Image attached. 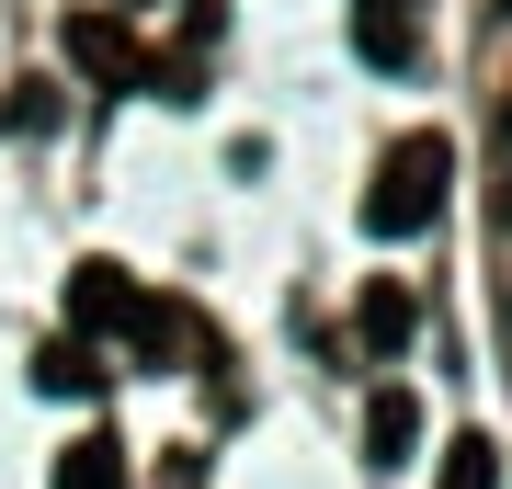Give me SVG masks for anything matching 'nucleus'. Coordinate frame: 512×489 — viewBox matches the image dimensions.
<instances>
[{
  "label": "nucleus",
  "mask_w": 512,
  "mask_h": 489,
  "mask_svg": "<svg viewBox=\"0 0 512 489\" xmlns=\"http://www.w3.org/2000/svg\"><path fill=\"white\" fill-rule=\"evenodd\" d=\"M444 182H456V148H444V137H399L376 160V182H365V228L376 239H421L444 217Z\"/></svg>",
  "instance_id": "obj_1"
},
{
  "label": "nucleus",
  "mask_w": 512,
  "mask_h": 489,
  "mask_svg": "<svg viewBox=\"0 0 512 489\" xmlns=\"http://www.w3.org/2000/svg\"><path fill=\"white\" fill-rule=\"evenodd\" d=\"M69 330H137L148 353L171 342V319L137 296V273H126V262H80V273H69Z\"/></svg>",
  "instance_id": "obj_2"
},
{
  "label": "nucleus",
  "mask_w": 512,
  "mask_h": 489,
  "mask_svg": "<svg viewBox=\"0 0 512 489\" xmlns=\"http://www.w3.org/2000/svg\"><path fill=\"white\" fill-rule=\"evenodd\" d=\"M69 57H80V69H103V80H126V91L160 80V69L126 46V23H103V12H69Z\"/></svg>",
  "instance_id": "obj_3"
},
{
  "label": "nucleus",
  "mask_w": 512,
  "mask_h": 489,
  "mask_svg": "<svg viewBox=\"0 0 512 489\" xmlns=\"http://www.w3.org/2000/svg\"><path fill=\"white\" fill-rule=\"evenodd\" d=\"M421 455V399L410 387H376L365 399V467H410Z\"/></svg>",
  "instance_id": "obj_4"
},
{
  "label": "nucleus",
  "mask_w": 512,
  "mask_h": 489,
  "mask_svg": "<svg viewBox=\"0 0 512 489\" xmlns=\"http://www.w3.org/2000/svg\"><path fill=\"white\" fill-rule=\"evenodd\" d=\"M57 489H126V444H114V433H80L69 455H57Z\"/></svg>",
  "instance_id": "obj_5"
},
{
  "label": "nucleus",
  "mask_w": 512,
  "mask_h": 489,
  "mask_svg": "<svg viewBox=\"0 0 512 489\" xmlns=\"http://www.w3.org/2000/svg\"><path fill=\"white\" fill-rule=\"evenodd\" d=\"M353 46H365V69H410V12L365 0V12H353Z\"/></svg>",
  "instance_id": "obj_6"
},
{
  "label": "nucleus",
  "mask_w": 512,
  "mask_h": 489,
  "mask_svg": "<svg viewBox=\"0 0 512 489\" xmlns=\"http://www.w3.org/2000/svg\"><path fill=\"white\" fill-rule=\"evenodd\" d=\"M433 489H501V444H490V433H456L444 467H433Z\"/></svg>",
  "instance_id": "obj_7"
},
{
  "label": "nucleus",
  "mask_w": 512,
  "mask_h": 489,
  "mask_svg": "<svg viewBox=\"0 0 512 489\" xmlns=\"http://www.w3.org/2000/svg\"><path fill=\"white\" fill-rule=\"evenodd\" d=\"M35 387H46V399H92V387H103V364L80 353V342H57V353L35 364Z\"/></svg>",
  "instance_id": "obj_8"
},
{
  "label": "nucleus",
  "mask_w": 512,
  "mask_h": 489,
  "mask_svg": "<svg viewBox=\"0 0 512 489\" xmlns=\"http://www.w3.org/2000/svg\"><path fill=\"white\" fill-rule=\"evenodd\" d=\"M353 330H365V353H399V342H410V296H399V285H376Z\"/></svg>",
  "instance_id": "obj_9"
},
{
  "label": "nucleus",
  "mask_w": 512,
  "mask_h": 489,
  "mask_svg": "<svg viewBox=\"0 0 512 489\" xmlns=\"http://www.w3.org/2000/svg\"><path fill=\"white\" fill-rule=\"evenodd\" d=\"M126 12H160V0H126Z\"/></svg>",
  "instance_id": "obj_10"
},
{
  "label": "nucleus",
  "mask_w": 512,
  "mask_h": 489,
  "mask_svg": "<svg viewBox=\"0 0 512 489\" xmlns=\"http://www.w3.org/2000/svg\"><path fill=\"white\" fill-rule=\"evenodd\" d=\"M387 12H410V0H387Z\"/></svg>",
  "instance_id": "obj_11"
},
{
  "label": "nucleus",
  "mask_w": 512,
  "mask_h": 489,
  "mask_svg": "<svg viewBox=\"0 0 512 489\" xmlns=\"http://www.w3.org/2000/svg\"><path fill=\"white\" fill-rule=\"evenodd\" d=\"M501 12H512V0H501Z\"/></svg>",
  "instance_id": "obj_12"
}]
</instances>
